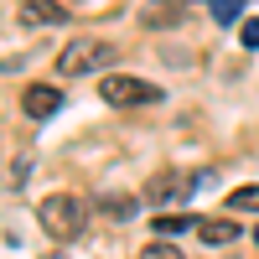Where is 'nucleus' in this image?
<instances>
[{"instance_id": "5", "label": "nucleus", "mask_w": 259, "mask_h": 259, "mask_svg": "<svg viewBox=\"0 0 259 259\" xmlns=\"http://www.w3.org/2000/svg\"><path fill=\"white\" fill-rule=\"evenodd\" d=\"M16 21H21L26 31H41V26H62L68 11H62L57 0H21V6H16Z\"/></svg>"}, {"instance_id": "6", "label": "nucleus", "mask_w": 259, "mask_h": 259, "mask_svg": "<svg viewBox=\"0 0 259 259\" xmlns=\"http://www.w3.org/2000/svg\"><path fill=\"white\" fill-rule=\"evenodd\" d=\"M197 239L212 244V249H218V244H233V239H239V223H233V218H197Z\"/></svg>"}, {"instance_id": "9", "label": "nucleus", "mask_w": 259, "mask_h": 259, "mask_svg": "<svg viewBox=\"0 0 259 259\" xmlns=\"http://www.w3.org/2000/svg\"><path fill=\"white\" fill-rule=\"evenodd\" d=\"M239 6H244V0H207V11H212V21H218V26L239 21Z\"/></svg>"}, {"instance_id": "10", "label": "nucleus", "mask_w": 259, "mask_h": 259, "mask_svg": "<svg viewBox=\"0 0 259 259\" xmlns=\"http://www.w3.org/2000/svg\"><path fill=\"white\" fill-rule=\"evenodd\" d=\"M140 259H187V254H182L177 244H166V239H156V244H145V249H140Z\"/></svg>"}, {"instance_id": "3", "label": "nucleus", "mask_w": 259, "mask_h": 259, "mask_svg": "<svg viewBox=\"0 0 259 259\" xmlns=\"http://www.w3.org/2000/svg\"><path fill=\"white\" fill-rule=\"evenodd\" d=\"M99 99L114 104V109H135V104H161V89L145 78H130V73H109L99 83Z\"/></svg>"}, {"instance_id": "11", "label": "nucleus", "mask_w": 259, "mask_h": 259, "mask_svg": "<svg viewBox=\"0 0 259 259\" xmlns=\"http://www.w3.org/2000/svg\"><path fill=\"white\" fill-rule=\"evenodd\" d=\"M239 41H244V47H259V16L239 21Z\"/></svg>"}, {"instance_id": "1", "label": "nucleus", "mask_w": 259, "mask_h": 259, "mask_svg": "<svg viewBox=\"0 0 259 259\" xmlns=\"http://www.w3.org/2000/svg\"><path fill=\"white\" fill-rule=\"evenodd\" d=\"M36 223L47 228L57 244H68V239H78V233L89 228V202L73 197V192H52V197L36 202Z\"/></svg>"}, {"instance_id": "4", "label": "nucleus", "mask_w": 259, "mask_h": 259, "mask_svg": "<svg viewBox=\"0 0 259 259\" xmlns=\"http://www.w3.org/2000/svg\"><path fill=\"white\" fill-rule=\"evenodd\" d=\"M21 109H26V119H52L62 109V89H52V83H26V94H21Z\"/></svg>"}, {"instance_id": "7", "label": "nucleus", "mask_w": 259, "mask_h": 259, "mask_svg": "<svg viewBox=\"0 0 259 259\" xmlns=\"http://www.w3.org/2000/svg\"><path fill=\"white\" fill-rule=\"evenodd\" d=\"M228 207H233V212H259V182L233 187V192H228Z\"/></svg>"}, {"instance_id": "8", "label": "nucleus", "mask_w": 259, "mask_h": 259, "mask_svg": "<svg viewBox=\"0 0 259 259\" xmlns=\"http://www.w3.org/2000/svg\"><path fill=\"white\" fill-rule=\"evenodd\" d=\"M187 228H197V218H187V212H177V218H156V233H166V244L177 239V233H187Z\"/></svg>"}, {"instance_id": "12", "label": "nucleus", "mask_w": 259, "mask_h": 259, "mask_svg": "<svg viewBox=\"0 0 259 259\" xmlns=\"http://www.w3.org/2000/svg\"><path fill=\"white\" fill-rule=\"evenodd\" d=\"M254 244H259V223H254Z\"/></svg>"}, {"instance_id": "13", "label": "nucleus", "mask_w": 259, "mask_h": 259, "mask_svg": "<svg viewBox=\"0 0 259 259\" xmlns=\"http://www.w3.org/2000/svg\"><path fill=\"white\" fill-rule=\"evenodd\" d=\"M47 259H68V254H47Z\"/></svg>"}, {"instance_id": "2", "label": "nucleus", "mask_w": 259, "mask_h": 259, "mask_svg": "<svg viewBox=\"0 0 259 259\" xmlns=\"http://www.w3.org/2000/svg\"><path fill=\"white\" fill-rule=\"evenodd\" d=\"M109 62H114V47H109V41L78 36V41H68V47L57 52V73H62V78H83V73H94V68H109Z\"/></svg>"}]
</instances>
